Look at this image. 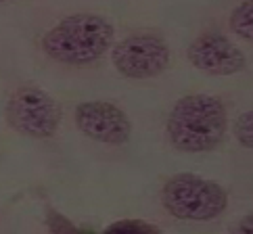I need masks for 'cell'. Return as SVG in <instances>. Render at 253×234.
<instances>
[{
  "instance_id": "cell-1",
  "label": "cell",
  "mask_w": 253,
  "mask_h": 234,
  "mask_svg": "<svg viewBox=\"0 0 253 234\" xmlns=\"http://www.w3.org/2000/svg\"><path fill=\"white\" fill-rule=\"evenodd\" d=\"M228 128L226 107L213 94H188L168 117V136L178 151L207 153L222 145Z\"/></svg>"
},
{
  "instance_id": "cell-2",
  "label": "cell",
  "mask_w": 253,
  "mask_h": 234,
  "mask_svg": "<svg viewBox=\"0 0 253 234\" xmlns=\"http://www.w3.org/2000/svg\"><path fill=\"white\" fill-rule=\"evenodd\" d=\"M113 42V25L96 13H76L44 34V52L63 65L84 67L98 61Z\"/></svg>"
},
{
  "instance_id": "cell-3",
  "label": "cell",
  "mask_w": 253,
  "mask_h": 234,
  "mask_svg": "<svg viewBox=\"0 0 253 234\" xmlns=\"http://www.w3.org/2000/svg\"><path fill=\"white\" fill-rule=\"evenodd\" d=\"M164 207L178 220L211 222L228 207V195L213 180L195 174L171 176L161 191Z\"/></svg>"
},
{
  "instance_id": "cell-4",
  "label": "cell",
  "mask_w": 253,
  "mask_h": 234,
  "mask_svg": "<svg viewBox=\"0 0 253 234\" xmlns=\"http://www.w3.org/2000/svg\"><path fill=\"white\" fill-rule=\"evenodd\" d=\"M8 125L30 138H50L61 123V107L38 88H19L6 103Z\"/></svg>"
},
{
  "instance_id": "cell-5",
  "label": "cell",
  "mask_w": 253,
  "mask_h": 234,
  "mask_svg": "<svg viewBox=\"0 0 253 234\" xmlns=\"http://www.w3.org/2000/svg\"><path fill=\"white\" fill-rule=\"evenodd\" d=\"M111 61L124 78H157L169 65V46L155 34H134L115 44Z\"/></svg>"
},
{
  "instance_id": "cell-6",
  "label": "cell",
  "mask_w": 253,
  "mask_h": 234,
  "mask_svg": "<svg viewBox=\"0 0 253 234\" xmlns=\"http://www.w3.org/2000/svg\"><path fill=\"white\" fill-rule=\"evenodd\" d=\"M74 119L84 136L103 145H124L132 134V123L120 107L107 101H86L76 107Z\"/></svg>"
},
{
  "instance_id": "cell-7",
  "label": "cell",
  "mask_w": 253,
  "mask_h": 234,
  "mask_svg": "<svg viewBox=\"0 0 253 234\" xmlns=\"http://www.w3.org/2000/svg\"><path fill=\"white\" fill-rule=\"evenodd\" d=\"M188 61L210 76H232L245 69L243 50L220 32H205L186 50Z\"/></svg>"
},
{
  "instance_id": "cell-8",
  "label": "cell",
  "mask_w": 253,
  "mask_h": 234,
  "mask_svg": "<svg viewBox=\"0 0 253 234\" xmlns=\"http://www.w3.org/2000/svg\"><path fill=\"white\" fill-rule=\"evenodd\" d=\"M230 28L243 40H251L253 36V4L251 2H241L234 8L230 15Z\"/></svg>"
},
{
  "instance_id": "cell-9",
  "label": "cell",
  "mask_w": 253,
  "mask_h": 234,
  "mask_svg": "<svg viewBox=\"0 0 253 234\" xmlns=\"http://www.w3.org/2000/svg\"><path fill=\"white\" fill-rule=\"evenodd\" d=\"M103 234H161V230L142 220H120L107 226Z\"/></svg>"
},
{
  "instance_id": "cell-10",
  "label": "cell",
  "mask_w": 253,
  "mask_h": 234,
  "mask_svg": "<svg viewBox=\"0 0 253 234\" xmlns=\"http://www.w3.org/2000/svg\"><path fill=\"white\" fill-rule=\"evenodd\" d=\"M234 136H237L239 145L243 149H249L253 147V113L245 111L239 115L237 123H234Z\"/></svg>"
},
{
  "instance_id": "cell-11",
  "label": "cell",
  "mask_w": 253,
  "mask_h": 234,
  "mask_svg": "<svg viewBox=\"0 0 253 234\" xmlns=\"http://www.w3.org/2000/svg\"><path fill=\"white\" fill-rule=\"evenodd\" d=\"M50 228H52V232H55V234H90L86 230H80L76 226H71V224L67 220H63L61 215L57 218V222H50Z\"/></svg>"
},
{
  "instance_id": "cell-12",
  "label": "cell",
  "mask_w": 253,
  "mask_h": 234,
  "mask_svg": "<svg viewBox=\"0 0 253 234\" xmlns=\"http://www.w3.org/2000/svg\"><path fill=\"white\" fill-rule=\"evenodd\" d=\"M251 228H253V218L249 213V215H243V218L234 224L230 234H251Z\"/></svg>"
}]
</instances>
